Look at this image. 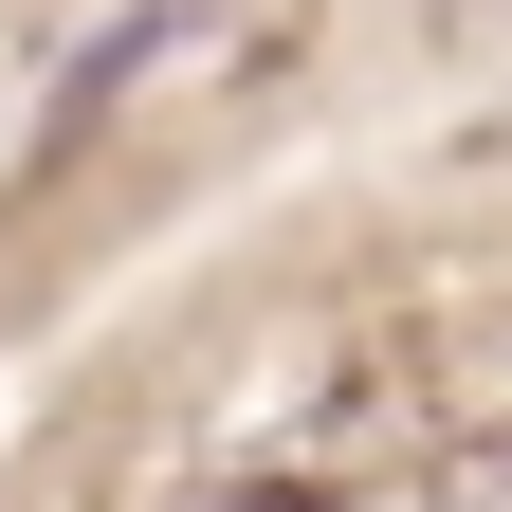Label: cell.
<instances>
[{
	"label": "cell",
	"instance_id": "cell-1",
	"mask_svg": "<svg viewBox=\"0 0 512 512\" xmlns=\"http://www.w3.org/2000/svg\"><path fill=\"white\" fill-rule=\"evenodd\" d=\"M421 512H512V421H458V439H421Z\"/></svg>",
	"mask_w": 512,
	"mask_h": 512
}]
</instances>
